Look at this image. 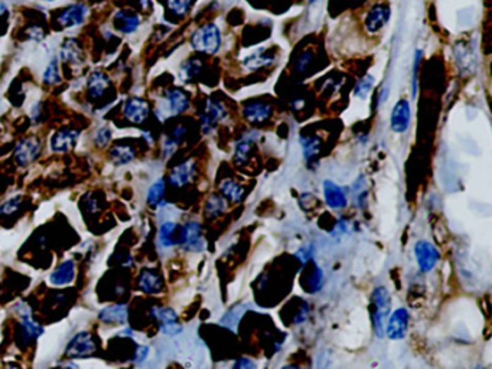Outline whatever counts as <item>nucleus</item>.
Listing matches in <instances>:
<instances>
[{
	"label": "nucleus",
	"instance_id": "nucleus-1",
	"mask_svg": "<svg viewBox=\"0 0 492 369\" xmlns=\"http://www.w3.org/2000/svg\"><path fill=\"white\" fill-rule=\"evenodd\" d=\"M189 44L195 52L214 57L223 47V32L214 22L202 23L191 33Z\"/></svg>",
	"mask_w": 492,
	"mask_h": 369
},
{
	"label": "nucleus",
	"instance_id": "nucleus-2",
	"mask_svg": "<svg viewBox=\"0 0 492 369\" xmlns=\"http://www.w3.org/2000/svg\"><path fill=\"white\" fill-rule=\"evenodd\" d=\"M371 300L374 306V310H373L374 332H375V336L381 339L384 338L385 323H387V319L392 313V294L384 286H380L374 288L371 294Z\"/></svg>",
	"mask_w": 492,
	"mask_h": 369
},
{
	"label": "nucleus",
	"instance_id": "nucleus-3",
	"mask_svg": "<svg viewBox=\"0 0 492 369\" xmlns=\"http://www.w3.org/2000/svg\"><path fill=\"white\" fill-rule=\"evenodd\" d=\"M227 117H228L227 105L217 98H213V97L208 98L204 107V112L199 116V124H201L202 133L205 136L213 134L216 131L217 124L227 120Z\"/></svg>",
	"mask_w": 492,
	"mask_h": 369
},
{
	"label": "nucleus",
	"instance_id": "nucleus-4",
	"mask_svg": "<svg viewBox=\"0 0 492 369\" xmlns=\"http://www.w3.org/2000/svg\"><path fill=\"white\" fill-rule=\"evenodd\" d=\"M392 5L385 0H380V2L373 4L365 15H364V29L368 35H377L380 33L385 26H387L392 20Z\"/></svg>",
	"mask_w": 492,
	"mask_h": 369
},
{
	"label": "nucleus",
	"instance_id": "nucleus-5",
	"mask_svg": "<svg viewBox=\"0 0 492 369\" xmlns=\"http://www.w3.org/2000/svg\"><path fill=\"white\" fill-rule=\"evenodd\" d=\"M177 244L188 252H202L205 250V238L198 221H188L180 231Z\"/></svg>",
	"mask_w": 492,
	"mask_h": 369
},
{
	"label": "nucleus",
	"instance_id": "nucleus-6",
	"mask_svg": "<svg viewBox=\"0 0 492 369\" xmlns=\"http://www.w3.org/2000/svg\"><path fill=\"white\" fill-rule=\"evenodd\" d=\"M410 322V312L406 308H399L390 313L387 323H385L384 335L392 341H402L407 335Z\"/></svg>",
	"mask_w": 492,
	"mask_h": 369
},
{
	"label": "nucleus",
	"instance_id": "nucleus-7",
	"mask_svg": "<svg viewBox=\"0 0 492 369\" xmlns=\"http://www.w3.org/2000/svg\"><path fill=\"white\" fill-rule=\"evenodd\" d=\"M414 257L421 273H430L435 270L440 260L439 250L430 241H417L414 245Z\"/></svg>",
	"mask_w": 492,
	"mask_h": 369
},
{
	"label": "nucleus",
	"instance_id": "nucleus-8",
	"mask_svg": "<svg viewBox=\"0 0 492 369\" xmlns=\"http://www.w3.org/2000/svg\"><path fill=\"white\" fill-rule=\"evenodd\" d=\"M274 113L273 105L262 101V100H253L242 107V117L252 126H262L266 122L271 119Z\"/></svg>",
	"mask_w": 492,
	"mask_h": 369
},
{
	"label": "nucleus",
	"instance_id": "nucleus-9",
	"mask_svg": "<svg viewBox=\"0 0 492 369\" xmlns=\"http://www.w3.org/2000/svg\"><path fill=\"white\" fill-rule=\"evenodd\" d=\"M163 101L166 104V110H163L162 115H160V119L162 116L165 115H170V116H178V115H182L185 113L187 110L189 108L191 105V100H189V95L182 90V88H170L168 91H165L163 94Z\"/></svg>",
	"mask_w": 492,
	"mask_h": 369
},
{
	"label": "nucleus",
	"instance_id": "nucleus-10",
	"mask_svg": "<svg viewBox=\"0 0 492 369\" xmlns=\"http://www.w3.org/2000/svg\"><path fill=\"white\" fill-rule=\"evenodd\" d=\"M276 61H277V55L274 49L259 48L241 61V68L250 72L262 71V69L273 66Z\"/></svg>",
	"mask_w": 492,
	"mask_h": 369
},
{
	"label": "nucleus",
	"instance_id": "nucleus-11",
	"mask_svg": "<svg viewBox=\"0 0 492 369\" xmlns=\"http://www.w3.org/2000/svg\"><path fill=\"white\" fill-rule=\"evenodd\" d=\"M411 122V105L409 100H399L390 115V129L397 134H403L409 130Z\"/></svg>",
	"mask_w": 492,
	"mask_h": 369
},
{
	"label": "nucleus",
	"instance_id": "nucleus-12",
	"mask_svg": "<svg viewBox=\"0 0 492 369\" xmlns=\"http://www.w3.org/2000/svg\"><path fill=\"white\" fill-rule=\"evenodd\" d=\"M95 352V344L88 332H80V334L74 335L73 339L69 341L66 346V356L73 359L87 358Z\"/></svg>",
	"mask_w": 492,
	"mask_h": 369
},
{
	"label": "nucleus",
	"instance_id": "nucleus-13",
	"mask_svg": "<svg viewBox=\"0 0 492 369\" xmlns=\"http://www.w3.org/2000/svg\"><path fill=\"white\" fill-rule=\"evenodd\" d=\"M41 153V141L37 137H26L15 147V159L20 166H28L38 159Z\"/></svg>",
	"mask_w": 492,
	"mask_h": 369
},
{
	"label": "nucleus",
	"instance_id": "nucleus-14",
	"mask_svg": "<svg viewBox=\"0 0 492 369\" xmlns=\"http://www.w3.org/2000/svg\"><path fill=\"white\" fill-rule=\"evenodd\" d=\"M197 176V165L194 160H185L175 166L169 173V183L175 188H184Z\"/></svg>",
	"mask_w": 492,
	"mask_h": 369
},
{
	"label": "nucleus",
	"instance_id": "nucleus-15",
	"mask_svg": "<svg viewBox=\"0 0 492 369\" xmlns=\"http://www.w3.org/2000/svg\"><path fill=\"white\" fill-rule=\"evenodd\" d=\"M123 116L133 124H142L149 116V104L142 98H130L123 107Z\"/></svg>",
	"mask_w": 492,
	"mask_h": 369
},
{
	"label": "nucleus",
	"instance_id": "nucleus-16",
	"mask_svg": "<svg viewBox=\"0 0 492 369\" xmlns=\"http://www.w3.org/2000/svg\"><path fill=\"white\" fill-rule=\"evenodd\" d=\"M80 137V131L74 129H62L58 130L51 139V151L57 153H64L73 151Z\"/></svg>",
	"mask_w": 492,
	"mask_h": 369
},
{
	"label": "nucleus",
	"instance_id": "nucleus-17",
	"mask_svg": "<svg viewBox=\"0 0 492 369\" xmlns=\"http://www.w3.org/2000/svg\"><path fill=\"white\" fill-rule=\"evenodd\" d=\"M87 15H88V9L86 5L74 4V5H69L59 13L58 22L64 28H76L86 20Z\"/></svg>",
	"mask_w": 492,
	"mask_h": 369
},
{
	"label": "nucleus",
	"instance_id": "nucleus-18",
	"mask_svg": "<svg viewBox=\"0 0 492 369\" xmlns=\"http://www.w3.org/2000/svg\"><path fill=\"white\" fill-rule=\"evenodd\" d=\"M252 133L241 136L235 141L233 159H234V163L238 166H244L245 163H249L252 159V155L254 152V141L257 140V139L252 137Z\"/></svg>",
	"mask_w": 492,
	"mask_h": 369
},
{
	"label": "nucleus",
	"instance_id": "nucleus-19",
	"mask_svg": "<svg viewBox=\"0 0 492 369\" xmlns=\"http://www.w3.org/2000/svg\"><path fill=\"white\" fill-rule=\"evenodd\" d=\"M324 198L331 209H344L348 206V197L345 191L332 180L324 182Z\"/></svg>",
	"mask_w": 492,
	"mask_h": 369
},
{
	"label": "nucleus",
	"instance_id": "nucleus-20",
	"mask_svg": "<svg viewBox=\"0 0 492 369\" xmlns=\"http://www.w3.org/2000/svg\"><path fill=\"white\" fill-rule=\"evenodd\" d=\"M113 23L119 32H122L124 35H130L139 29L140 16L133 13L131 11H119V12H116V15L113 18Z\"/></svg>",
	"mask_w": 492,
	"mask_h": 369
},
{
	"label": "nucleus",
	"instance_id": "nucleus-21",
	"mask_svg": "<svg viewBox=\"0 0 492 369\" xmlns=\"http://www.w3.org/2000/svg\"><path fill=\"white\" fill-rule=\"evenodd\" d=\"M74 277H76V264L73 260H66L49 274V283L55 287H61V286L71 284Z\"/></svg>",
	"mask_w": 492,
	"mask_h": 369
},
{
	"label": "nucleus",
	"instance_id": "nucleus-22",
	"mask_svg": "<svg viewBox=\"0 0 492 369\" xmlns=\"http://www.w3.org/2000/svg\"><path fill=\"white\" fill-rule=\"evenodd\" d=\"M310 263H312V262H310ZM324 281H325V277H324L322 269H321L318 264L312 263L310 270H308V271L303 274L302 286H303L305 291H308V293H316V291H320V290L322 288Z\"/></svg>",
	"mask_w": 492,
	"mask_h": 369
},
{
	"label": "nucleus",
	"instance_id": "nucleus-23",
	"mask_svg": "<svg viewBox=\"0 0 492 369\" xmlns=\"http://www.w3.org/2000/svg\"><path fill=\"white\" fill-rule=\"evenodd\" d=\"M127 305L124 303H119V305H112L104 308L100 313H98V319L102 323H119V324H124L127 322Z\"/></svg>",
	"mask_w": 492,
	"mask_h": 369
},
{
	"label": "nucleus",
	"instance_id": "nucleus-24",
	"mask_svg": "<svg viewBox=\"0 0 492 369\" xmlns=\"http://www.w3.org/2000/svg\"><path fill=\"white\" fill-rule=\"evenodd\" d=\"M139 288L146 294H159L162 291L160 276L149 269H145L139 276Z\"/></svg>",
	"mask_w": 492,
	"mask_h": 369
},
{
	"label": "nucleus",
	"instance_id": "nucleus-25",
	"mask_svg": "<svg viewBox=\"0 0 492 369\" xmlns=\"http://www.w3.org/2000/svg\"><path fill=\"white\" fill-rule=\"evenodd\" d=\"M204 61L198 57L194 58H188L185 59L181 66H180V78L184 83H192L194 80H197L202 71H204Z\"/></svg>",
	"mask_w": 492,
	"mask_h": 369
},
{
	"label": "nucleus",
	"instance_id": "nucleus-26",
	"mask_svg": "<svg viewBox=\"0 0 492 369\" xmlns=\"http://www.w3.org/2000/svg\"><path fill=\"white\" fill-rule=\"evenodd\" d=\"M453 55H455V59H456V62H458V66L461 71L471 72L475 69L476 58L472 55V51H471L468 44H464V42L456 44L453 48Z\"/></svg>",
	"mask_w": 492,
	"mask_h": 369
},
{
	"label": "nucleus",
	"instance_id": "nucleus-27",
	"mask_svg": "<svg viewBox=\"0 0 492 369\" xmlns=\"http://www.w3.org/2000/svg\"><path fill=\"white\" fill-rule=\"evenodd\" d=\"M87 86H88L90 97L93 100H98V98H101L104 95L105 90L110 87V80H109L107 76H105L104 72L95 71L90 76Z\"/></svg>",
	"mask_w": 492,
	"mask_h": 369
},
{
	"label": "nucleus",
	"instance_id": "nucleus-28",
	"mask_svg": "<svg viewBox=\"0 0 492 369\" xmlns=\"http://www.w3.org/2000/svg\"><path fill=\"white\" fill-rule=\"evenodd\" d=\"M220 192L227 201H230L233 204H240L245 197V188L242 187L241 183H238L233 179H226L221 182Z\"/></svg>",
	"mask_w": 492,
	"mask_h": 369
},
{
	"label": "nucleus",
	"instance_id": "nucleus-29",
	"mask_svg": "<svg viewBox=\"0 0 492 369\" xmlns=\"http://www.w3.org/2000/svg\"><path fill=\"white\" fill-rule=\"evenodd\" d=\"M44 334V327L33 322L30 316H25L20 320V336H22V344L29 345L33 339H38Z\"/></svg>",
	"mask_w": 492,
	"mask_h": 369
},
{
	"label": "nucleus",
	"instance_id": "nucleus-30",
	"mask_svg": "<svg viewBox=\"0 0 492 369\" xmlns=\"http://www.w3.org/2000/svg\"><path fill=\"white\" fill-rule=\"evenodd\" d=\"M300 146H302V152H303V158L308 163H310L316 156L320 155L321 149H322V139L320 136H300Z\"/></svg>",
	"mask_w": 492,
	"mask_h": 369
},
{
	"label": "nucleus",
	"instance_id": "nucleus-31",
	"mask_svg": "<svg viewBox=\"0 0 492 369\" xmlns=\"http://www.w3.org/2000/svg\"><path fill=\"white\" fill-rule=\"evenodd\" d=\"M177 223H173V221H165L158 233V245L160 248H172L177 244V240H175V233H177Z\"/></svg>",
	"mask_w": 492,
	"mask_h": 369
},
{
	"label": "nucleus",
	"instance_id": "nucleus-32",
	"mask_svg": "<svg viewBox=\"0 0 492 369\" xmlns=\"http://www.w3.org/2000/svg\"><path fill=\"white\" fill-rule=\"evenodd\" d=\"M110 158H112V162L116 166H123V165L130 163L136 158V151L133 149L131 146L119 144V146H116V147H113V149H112Z\"/></svg>",
	"mask_w": 492,
	"mask_h": 369
},
{
	"label": "nucleus",
	"instance_id": "nucleus-33",
	"mask_svg": "<svg viewBox=\"0 0 492 369\" xmlns=\"http://www.w3.org/2000/svg\"><path fill=\"white\" fill-rule=\"evenodd\" d=\"M59 55H61L62 61L71 62V64H80L83 61L81 49H80V45L77 44L76 40H66L62 44Z\"/></svg>",
	"mask_w": 492,
	"mask_h": 369
},
{
	"label": "nucleus",
	"instance_id": "nucleus-34",
	"mask_svg": "<svg viewBox=\"0 0 492 369\" xmlns=\"http://www.w3.org/2000/svg\"><path fill=\"white\" fill-rule=\"evenodd\" d=\"M227 209V199L223 195H211L205 204V216L214 219Z\"/></svg>",
	"mask_w": 492,
	"mask_h": 369
},
{
	"label": "nucleus",
	"instance_id": "nucleus-35",
	"mask_svg": "<svg viewBox=\"0 0 492 369\" xmlns=\"http://www.w3.org/2000/svg\"><path fill=\"white\" fill-rule=\"evenodd\" d=\"M165 4L168 12H170L173 16L185 18L191 12L195 0H165Z\"/></svg>",
	"mask_w": 492,
	"mask_h": 369
},
{
	"label": "nucleus",
	"instance_id": "nucleus-36",
	"mask_svg": "<svg viewBox=\"0 0 492 369\" xmlns=\"http://www.w3.org/2000/svg\"><path fill=\"white\" fill-rule=\"evenodd\" d=\"M374 84H375L374 76H371V74H365L364 77H361L357 81V84H356V87L353 90L354 97H357L360 100H365L368 97V94L371 93V90L374 88Z\"/></svg>",
	"mask_w": 492,
	"mask_h": 369
},
{
	"label": "nucleus",
	"instance_id": "nucleus-37",
	"mask_svg": "<svg viewBox=\"0 0 492 369\" xmlns=\"http://www.w3.org/2000/svg\"><path fill=\"white\" fill-rule=\"evenodd\" d=\"M315 52L312 49H305L303 52H300L295 61V72L298 74V76H303V74H306L310 66L313 65L315 62Z\"/></svg>",
	"mask_w": 492,
	"mask_h": 369
},
{
	"label": "nucleus",
	"instance_id": "nucleus-38",
	"mask_svg": "<svg viewBox=\"0 0 492 369\" xmlns=\"http://www.w3.org/2000/svg\"><path fill=\"white\" fill-rule=\"evenodd\" d=\"M151 317L158 320L159 323H175L180 322L178 315L173 309L169 308H162V306H155L151 309Z\"/></svg>",
	"mask_w": 492,
	"mask_h": 369
},
{
	"label": "nucleus",
	"instance_id": "nucleus-39",
	"mask_svg": "<svg viewBox=\"0 0 492 369\" xmlns=\"http://www.w3.org/2000/svg\"><path fill=\"white\" fill-rule=\"evenodd\" d=\"M165 189H166V183L163 179L156 180L152 187L148 191L146 195V201L151 206H158V204L162 201L163 195H165Z\"/></svg>",
	"mask_w": 492,
	"mask_h": 369
},
{
	"label": "nucleus",
	"instance_id": "nucleus-40",
	"mask_svg": "<svg viewBox=\"0 0 492 369\" xmlns=\"http://www.w3.org/2000/svg\"><path fill=\"white\" fill-rule=\"evenodd\" d=\"M421 59H423V49L416 48L414 49V55H413V78H411V95L413 98L417 97V90H418V81H417V74H418V68L421 64Z\"/></svg>",
	"mask_w": 492,
	"mask_h": 369
},
{
	"label": "nucleus",
	"instance_id": "nucleus-41",
	"mask_svg": "<svg viewBox=\"0 0 492 369\" xmlns=\"http://www.w3.org/2000/svg\"><path fill=\"white\" fill-rule=\"evenodd\" d=\"M59 81H61V77H59L58 59L52 58L44 71V83L52 86V84H58Z\"/></svg>",
	"mask_w": 492,
	"mask_h": 369
},
{
	"label": "nucleus",
	"instance_id": "nucleus-42",
	"mask_svg": "<svg viewBox=\"0 0 492 369\" xmlns=\"http://www.w3.org/2000/svg\"><path fill=\"white\" fill-rule=\"evenodd\" d=\"M110 140H112V130H110V127L104 126V127H100V129L95 131L94 143L97 144V147H105V146H109Z\"/></svg>",
	"mask_w": 492,
	"mask_h": 369
},
{
	"label": "nucleus",
	"instance_id": "nucleus-43",
	"mask_svg": "<svg viewBox=\"0 0 492 369\" xmlns=\"http://www.w3.org/2000/svg\"><path fill=\"white\" fill-rule=\"evenodd\" d=\"M20 201H22V198H20L19 195H16V197H13V198L5 201L2 205H0V213L6 215V216H8V215H12L13 212H16V211L19 209Z\"/></svg>",
	"mask_w": 492,
	"mask_h": 369
},
{
	"label": "nucleus",
	"instance_id": "nucleus-44",
	"mask_svg": "<svg viewBox=\"0 0 492 369\" xmlns=\"http://www.w3.org/2000/svg\"><path fill=\"white\" fill-rule=\"evenodd\" d=\"M178 141L175 140L172 136H166L163 140H162V153H163V158L168 159L170 158L175 151H177V147H178Z\"/></svg>",
	"mask_w": 492,
	"mask_h": 369
},
{
	"label": "nucleus",
	"instance_id": "nucleus-45",
	"mask_svg": "<svg viewBox=\"0 0 492 369\" xmlns=\"http://www.w3.org/2000/svg\"><path fill=\"white\" fill-rule=\"evenodd\" d=\"M160 332L163 335H168V336H175V335H178L182 332V326L180 322H175V323H160Z\"/></svg>",
	"mask_w": 492,
	"mask_h": 369
},
{
	"label": "nucleus",
	"instance_id": "nucleus-46",
	"mask_svg": "<svg viewBox=\"0 0 492 369\" xmlns=\"http://www.w3.org/2000/svg\"><path fill=\"white\" fill-rule=\"evenodd\" d=\"M149 356V348L146 345H139L134 351V358H133V362L136 365H142Z\"/></svg>",
	"mask_w": 492,
	"mask_h": 369
},
{
	"label": "nucleus",
	"instance_id": "nucleus-47",
	"mask_svg": "<svg viewBox=\"0 0 492 369\" xmlns=\"http://www.w3.org/2000/svg\"><path fill=\"white\" fill-rule=\"evenodd\" d=\"M295 255H296V258L302 264H308L309 262H312L313 250H312V247H302L300 250H298L295 252Z\"/></svg>",
	"mask_w": 492,
	"mask_h": 369
},
{
	"label": "nucleus",
	"instance_id": "nucleus-48",
	"mask_svg": "<svg viewBox=\"0 0 492 369\" xmlns=\"http://www.w3.org/2000/svg\"><path fill=\"white\" fill-rule=\"evenodd\" d=\"M28 35H29V38H30V40L37 41V42L42 41V40H44V36H45L44 32H42V29H41L40 26H32V30H29Z\"/></svg>",
	"mask_w": 492,
	"mask_h": 369
},
{
	"label": "nucleus",
	"instance_id": "nucleus-49",
	"mask_svg": "<svg viewBox=\"0 0 492 369\" xmlns=\"http://www.w3.org/2000/svg\"><path fill=\"white\" fill-rule=\"evenodd\" d=\"M389 97H390V87L387 84H384L378 91V105L384 104L389 100Z\"/></svg>",
	"mask_w": 492,
	"mask_h": 369
},
{
	"label": "nucleus",
	"instance_id": "nucleus-50",
	"mask_svg": "<svg viewBox=\"0 0 492 369\" xmlns=\"http://www.w3.org/2000/svg\"><path fill=\"white\" fill-rule=\"evenodd\" d=\"M187 134V129L184 126H178V127H175L173 131H172V137L177 140L178 143H181L182 137Z\"/></svg>",
	"mask_w": 492,
	"mask_h": 369
},
{
	"label": "nucleus",
	"instance_id": "nucleus-51",
	"mask_svg": "<svg viewBox=\"0 0 492 369\" xmlns=\"http://www.w3.org/2000/svg\"><path fill=\"white\" fill-rule=\"evenodd\" d=\"M234 368H238V369H241V368H256V363L253 361L247 359V358H242V359L235 362Z\"/></svg>",
	"mask_w": 492,
	"mask_h": 369
},
{
	"label": "nucleus",
	"instance_id": "nucleus-52",
	"mask_svg": "<svg viewBox=\"0 0 492 369\" xmlns=\"http://www.w3.org/2000/svg\"><path fill=\"white\" fill-rule=\"evenodd\" d=\"M30 117H32L33 123H38V122H40V117H41V105H40V102L33 107V112H32V116H30Z\"/></svg>",
	"mask_w": 492,
	"mask_h": 369
},
{
	"label": "nucleus",
	"instance_id": "nucleus-53",
	"mask_svg": "<svg viewBox=\"0 0 492 369\" xmlns=\"http://www.w3.org/2000/svg\"><path fill=\"white\" fill-rule=\"evenodd\" d=\"M87 208H88L90 212H97V211H98V202H97V199H94V198L88 199Z\"/></svg>",
	"mask_w": 492,
	"mask_h": 369
},
{
	"label": "nucleus",
	"instance_id": "nucleus-54",
	"mask_svg": "<svg viewBox=\"0 0 492 369\" xmlns=\"http://www.w3.org/2000/svg\"><path fill=\"white\" fill-rule=\"evenodd\" d=\"M305 107V100L303 98H298L292 102V108L295 110V112H299V110H302Z\"/></svg>",
	"mask_w": 492,
	"mask_h": 369
},
{
	"label": "nucleus",
	"instance_id": "nucleus-55",
	"mask_svg": "<svg viewBox=\"0 0 492 369\" xmlns=\"http://www.w3.org/2000/svg\"><path fill=\"white\" fill-rule=\"evenodd\" d=\"M119 336H127V338H133V329L126 327L123 332H119Z\"/></svg>",
	"mask_w": 492,
	"mask_h": 369
},
{
	"label": "nucleus",
	"instance_id": "nucleus-56",
	"mask_svg": "<svg viewBox=\"0 0 492 369\" xmlns=\"http://www.w3.org/2000/svg\"><path fill=\"white\" fill-rule=\"evenodd\" d=\"M6 12V5L4 2H0V16Z\"/></svg>",
	"mask_w": 492,
	"mask_h": 369
},
{
	"label": "nucleus",
	"instance_id": "nucleus-57",
	"mask_svg": "<svg viewBox=\"0 0 492 369\" xmlns=\"http://www.w3.org/2000/svg\"><path fill=\"white\" fill-rule=\"evenodd\" d=\"M365 2H367V0H353V4H354V5H357V6H360V5L365 4Z\"/></svg>",
	"mask_w": 492,
	"mask_h": 369
},
{
	"label": "nucleus",
	"instance_id": "nucleus-58",
	"mask_svg": "<svg viewBox=\"0 0 492 369\" xmlns=\"http://www.w3.org/2000/svg\"><path fill=\"white\" fill-rule=\"evenodd\" d=\"M316 2V0H309V5H313Z\"/></svg>",
	"mask_w": 492,
	"mask_h": 369
},
{
	"label": "nucleus",
	"instance_id": "nucleus-59",
	"mask_svg": "<svg viewBox=\"0 0 492 369\" xmlns=\"http://www.w3.org/2000/svg\"><path fill=\"white\" fill-rule=\"evenodd\" d=\"M44 2H55V0H44Z\"/></svg>",
	"mask_w": 492,
	"mask_h": 369
}]
</instances>
